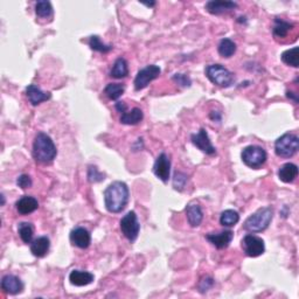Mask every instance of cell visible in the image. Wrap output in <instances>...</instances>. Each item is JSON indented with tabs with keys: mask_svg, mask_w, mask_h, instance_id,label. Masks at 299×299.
Here are the masks:
<instances>
[{
	"mask_svg": "<svg viewBox=\"0 0 299 299\" xmlns=\"http://www.w3.org/2000/svg\"><path fill=\"white\" fill-rule=\"evenodd\" d=\"M129 187L125 182L114 181L104 191V203L107 212L121 213L129 202Z\"/></svg>",
	"mask_w": 299,
	"mask_h": 299,
	"instance_id": "1",
	"label": "cell"
},
{
	"mask_svg": "<svg viewBox=\"0 0 299 299\" xmlns=\"http://www.w3.org/2000/svg\"><path fill=\"white\" fill-rule=\"evenodd\" d=\"M58 154L53 139L45 132H39L33 143V157L41 164H50Z\"/></svg>",
	"mask_w": 299,
	"mask_h": 299,
	"instance_id": "2",
	"label": "cell"
},
{
	"mask_svg": "<svg viewBox=\"0 0 299 299\" xmlns=\"http://www.w3.org/2000/svg\"><path fill=\"white\" fill-rule=\"evenodd\" d=\"M274 210L271 207H263L247 219L243 228L250 233H261L268 228L273 221Z\"/></svg>",
	"mask_w": 299,
	"mask_h": 299,
	"instance_id": "3",
	"label": "cell"
},
{
	"mask_svg": "<svg viewBox=\"0 0 299 299\" xmlns=\"http://www.w3.org/2000/svg\"><path fill=\"white\" fill-rule=\"evenodd\" d=\"M206 76L215 86L228 88L235 82L234 74L222 65H209L205 69Z\"/></svg>",
	"mask_w": 299,
	"mask_h": 299,
	"instance_id": "4",
	"label": "cell"
},
{
	"mask_svg": "<svg viewBox=\"0 0 299 299\" xmlns=\"http://www.w3.org/2000/svg\"><path fill=\"white\" fill-rule=\"evenodd\" d=\"M299 149V138L294 133H284L275 143V152L278 157L291 158Z\"/></svg>",
	"mask_w": 299,
	"mask_h": 299,
	"instance_id": "5",
	"label": "cell"
},
{
	"mask_svg": "<svg viewBox=\"0 0 299 299\" xmlns=\"http://www.w3.org/2000/svg\"><path fill=\"white\" fill-rule=\"evenodd\" d=\"M241 157L242 161L248 167H251V169H260L262 165L265 164L268 155H266V152L262 147L250 145L247 146L246 149H243Z\"/></svg>",
	"mask_w": 299,
	"mask_h": 299,
	"instance_id": "6",
	"label": "cell"
},
{
	"mask_svg": "<svg viewBox=\"0 0 299 299\" xmlns=\"http://www.w3.org/2000/svg\"><path fill=\"white\" fill-rule=\"evenodd\" d=\"M121 230L122 234L130 242H134L137 240L139 230H141V225H139L137 215H135L134 212H129L122 218Z\"/></svg>",
	"mask_w": 299,
	"mask_h": 299,
	"instance_id": "7",
	"label": "cell"
},
{
	"mask_svg": "<svg viewBox=\"0 0 299 299\" xmlns=\"http://www.w3.org/2000/svg\"><path fill=\"white\" fill-rule=\"evenodd\" d=\"M161 73V69L155 65L146 66L138 71L137 76L134 78V89L142 90L150 85L153 79L159 77Z\"/></svg>",
	"mask_w": 299,
	"mask_h": 299,
	"instance_id": "8",
	"label": "cell"
},
{
	"mask_svg": "<svg viewBox=\"0 0 299 299\" xmlns=\"http://www.w3.org/2000/svg\"><path fill=\"white\" fill-rule=\"evenodd\" d=\"M242 248L247 256L258 257L264 253L265 246H264V241H263L261 237L248 234L243 237Z\"/></svg>",
	"mask_w": 299,
	"mask_h": 299,
	"instance_id": "9",
	"label": "cell"
},
{
	"mask_svg": "<svg viewBox=\"0 0 299 299\" xmlns=\"http://www.w3.org/2000/svg\"><path fill=\"white\" fill-rule=\"evenodd\" d=\"M153 172L162 182H167L171 175V160L166 153H160L155 159Z\"/></svg>",
	"mask_w": 299,
	"mask_h": 299,
	"instance_id": "10",
	"label": "cell"
},
{
	"mask_svg": "<svg viewBox=\"0 0 299 299\" xmlns=\"http://www.w3.org/2000/svg\"><path fill=\"white\" fill-rule=\"evenodd\" d=\"M192 143L194 144V146H197L199 150H201L202 152H205L206 154H215L216 153V150H215V147L213 146L212 142H210V139L208 137V133H207L206 129H200L198 133L192 134Z\"/></svg>",
	"mask_w": 299,
	"mask_h": 299,
	"instance_id": "11",
	"label": "cell"
},
{
	"mask_svg": "<svg viewBox=\"0 0 299 299\" xmlns=\"http://www.w3.org/2000/svg\"><path fill=\"white\" fill-rule=\"evenodd\" d=\"M70 242L79 249H87L91 243V235L83 227H76L70 232Z\"/></svg>",
	"mask_w": 299,
	"mask_h": 299,
	"instance_id": "12",
	"label": "cell"
},
{
	"mask_svg": "<svg viewBox=\"0 0 299 299\" xmlns=\"http://www.w3.org/2000/svg\"><path fill=\"white\" fill-rule=\"evenodd\" d=\"M234 237V233L232 230H225V232H221V233H212V234H208L206 235V238L215 247V248L218 249H225L227 248L230 244V242H232Z\"/></svg>",
	"mask_w": 299,
	"mask_h": 299,
	"instance_id": "13",
	"label": "cell"
},
{
	"mask_svg": "<svg viewBox=\"0 0 299 299\" xmlns=\"http://www.w3.org/2000/svg\"><path fill=\"white\" fill-rule=\"evenodd\" d=\"M2 289L9 294H18L22 292L23 283L14 275H6L2 280Z\"/></svg>",
	"mask_w": 299,
	"mask_h": 299,
	"instance_id": "14",
	"label": "cell"
},
{
	"mask_svg": "<svg viewBox=\"0 0 299 299\" xmlns=\"http://www.w3.org/2000/svg\"><path fill=\"white\" fill-rule=\"evenodd\" d=\"M237 4L234 2H225V0H212L206 4L205 9L209 12L210 14H222L226 12H230L236 9Z\"/></svg>",
	"mask_w": 299,
	"mask_h": 299,
	"instance_id": "15",
	"label": "cell"
},
{
	"mask_svg": "<svg viewBox=\"0 0 299 299\" xmlns=\"http://www.w3.org/2000/svg\"><path fill=\"white\" fill-rule=\"evenodd\" d=\"M15 208L18 213L21 215H29L35 212L39 208V202L35 198L30 197V195H23L19 200L15 202Z\"/></svg>",
	"mask_w": 299,
	"mask_h": 299,
	"instance_id": "16",
	"label": "cell"
},
{
	"mask_svg": "<svg viewBox=\"0 0 299 299\" xmlns=\"http://www.w3.org/2000/svg\"><path fill=\"white\" fill-rule=\"evenodd\" d=\"M26 95L29 101L33 105H39L40 103L48 101L51 97L49 93H45V91H42L39 87L34 85H31L26 88Z\"/></svg>",
	"mask_w": 299,
	"mask_h": 299,
	"instance_id": "17",
	"label": "cell"
},
{
	"mask_svg": "<svg viewBox=\"0 0 299 299\" xmlns=\"http://www.w3.org/2000/svg\"><path fill=\"white\" fill-rule=\"evenodd\" d=\"M50 248V241L47 236H40L31 243V253L35 257H45Z\"/></svg>",
	"mask_w": 299,
	"mask_h": 299,
	"instance_id": "18",
	"label": "cell"
},
{
	"mask_svg": "<svg viewBox=\"0 0 299 299\" xmlns=\"http://www.w3.org/2000/svg\"><path fill=\"white\" fill-rule=\"evenodd\" d=\"M94 275L82 270H73L69 275V281L75 286L89 285L94 281Z\"/></svg>",
	"mask_w": 299,
	"mask_h": 299,
	"instance_id": "19",
	"label": "cell"
},
{
	"mask_svg": "<svg viewBox=\"0 0 299 299\" xmlns=\"http://www.w3.org/2000/svg\"><path fill=\"white\" fill-rule=\"evenodd\" d=\"M186 215L187 220H188L189 225L192 227H198L201 225L203 220V213L201 207L198 203H189V205H187Z\"/></svg>",
	"mask_w": 299,
	"mask_h": 299,
	"instance_id": "20",
	"label": "cell"
},
{
	"mask_svg": "<svg viewBox=\"0 0 299 299\" xmlns=\"http://www.w3.org/2000/svg\"><path fill=\"white\" fill-rule=\"evenodd\" d=\"M298 175V167L297 165L292 164V162H286L283 166H281L280 171H278V177L281 180L285 183H290L296 180Z\"/></svg>",
	"mask_w": 299,
	"mask_h": 299,
	"instance_id": "21",
	"label": "cell"
},
{
	"mask_svg": "<svg viewBox=\"0 0 299 299\" xmlns=\"http://www.w3.org/2000/svg\"><path fill=\"white\" fill-rule=\"evenodd\" d=\"M144 118V114L139 107H133L129 113H123L121 116V123L126 125H135L141 123Z\"/></svg>",
	"mask_w": 299,
	"mask_h": 299,
	"instance_id": "22",
	"label": "cell"
},
{
	"mask_svg": "<svg viewBox=\"0 0 299 299\" xmlns=\"http://www.w3.org/2000/svg\"><path fill=\"white\" fill-rule=\"evenodd\" d=\"M127 75H129V67H127L126 60L123 58L117 59L110 71V76L115 78H124Z\"/></svg>",
	"mask_w": 299,
	"mask_h": 299,
	"instance_id": "23",
	"label": "cell"
},
{
	"mask_svg": "<svg viewBox=\"0 0 299 299\" xmlns=\"http://www.w3.org/2000/svg\"><path fill=\"white\" fill-rule=\"evenodd\" d=\"M293 25L291 22L285 21V20L280 19V18H276L275 19V25H274V35L275 38H285L286 35L289 34V32L292 30Z\"/></svg>",
	"mask_w": 299,
	"mask_h": 299,
	"instance_id": "24",
	"label": "cell"
},
{
	"mask_svg": "<svg viewBox=\"0 0 299 299\" xmlns=\"http://www.w3.org/2000/svg\"><path fill=\"white\" fill-rule=\"evenodd\" d=\"M219 54L223 58H230L233 57L236 51V43H235L232 39H222L218 47Z\"/></svg>",
	"mask_w": 299,
	"mask_h": 299,
	"instance_id": "25",
	"label": "cell"
},
{
	"mask_svg": "<svg viewBox=\"0 0 299 299\" xmlns=\"http://www.w3.org/2000/svg\"><path fill=\"white\" fill-rule=\"evenodd\" d=\"M18 233L23 243H32L34 235V227L30 222H21L18 226Z\"/></svg>",
	"mask_w": 299,
	"mask_h": 299,
	"instance_id": "26",
	"label": "cell"
},
{
	"mask_svg": "<svg viewBox=\"0 0 299 299\" xmlns=\"http://www.w3.org/2000/svg\"><path fill=\"white\" fill-rule=\"evenodd\" d=\"M281 59L285 65L297 68L299 66V48L298 47H293V48L285 50L282 54Z\"/></svg>",
	"mask_w": 299,
	"mask_h": 299,
	"instance_id": "27",
	"label": "cell"
},
{
	"mask_svg": "<svg viewBox=\"0 0 299 299\" xmlns=\"http://www.w3.org/2000/svg\"><path fill=\"white\" fill-rule=\"evenodd\" d=\"M240 221V215L234 209H227L222 212L220 218V223L223 227H233Z\"/></svg>",
	"mask_w": 299,
	"mask_h": 299,
	"instance_id": "28",
	"label": "cell"
},
{
	"mask_svg": "<svg viewBox=\"0 0 299 299\" xmlns=\"http://www.w3.org/2000/svg\"><path fill=\"white\" fill-rule=\"evenodd\" d=\"M125 87L121 85V83H109L105 87L104 89V94L107 97L113 101H117V99L122 96L123 93H124Z\"/></svg>",
	"mask_w": 299,
	"mask_h": 299,
	"instance_id": "29",
	"label": "cell"
},
{
	"mask_svg": "<svg viewBox=\"0 0 299 299\" xmlns=\"http://www.w3.org/2000/svg\"><path fill=\"white\" fill-rule=\"evenodd\" d=\"M35 13L39 18H49L53 14V7L49 2L42 0L35 4Z\"/></svg>",
	"mask_w": 299,
	"mask_h": 299,
	"instance_id": "30",
	"label": "cell"
},
{
	"mask_svg": "<svg viewBox=\"0 0 299 299\" xmlns=\"http://www.w3.org/2000/svg\"><path fill=\"white\" fill-rule=\"evenodd\" d=\"M89 46L93 50L101 51V53H107V51L113 50V46L104 45V43L102 42V40L99 39V37H97V35H93V37H90Z\"/></svg>",
	"mask_w": 299,
	"mask_h": 299,
	"instance_id": "31",
	"label": "cell"
},
{
	"mask_svg": "<svg viewBox=\"0 0 299 299\" xmlns=\"http://www.w3.org/2000/svg\"><path fill=\"white\" fill-rule=\"evenodd\" d=\"M188 180V177L185 173L182 172H175L173 175V187L174 189L179 191V192H181V191L185 188L186 186V182Z\"/></svg>",
	"mask_w": 299,
	"mask_h": 299,
	"instance_id": "32",
	"label": "cell"
},
{
	"mask_svg": "<svg viewBox=\"0 0 299 299\" xmlns=\"http://www.w3.org/2000/svg\"><path fill=\"white\" fill-rule=\"evenodd\" d=\"M105 179V175L102 172H99L96 166H89L88 170V180L90 182H101Z\"/></svg>",
	"mask_w": 299,
	"mask_h": 299,
	"instance_id": "33",
	"label": "cell"
},
{
	"mask_svg": "<svg viewBox=\"0 0 299 299\" xmlns=\"http://www.w3.org/2000/svg\"><path fill=\"white\" fill-rule=\"evenodd\" d=\"M173 81L177 82L178 85H180L181 87H191V85H192L191 78L185 74H174Z\"/></svg>",
	"mask_w": 299,
	"mask_h": 299,
	"instance_id": "34",
	"label": "cell"
},
{
	"mask_svg": "<svg viewBox=\"0 0 299 299\" xmlns=\"http://www.w3.org/2000/svg\"><path fill=\"white\" fill-rule=\"evenodd\" d=\"M17 185L19 187H21L22 189H26V188H30L32 186V179L30 175L27 174H21L20 177L17 179Z\"/></svg>",
	"mask_w": 299,
	"mask_h": 299,
	"instance_id": "35",
	"label": "cell"
},
{
	"mask_svg": "<svg viewBox=\"0 0 299 299\" xmlns=\"http://www.w3.org/2000/svg\"><path fill=\"white\" fill-rule=\"evenodd\" d=\"M213 285H214V281L212 280V278H210V277L203 278V280L200 282V284H199V290H200V292L205 293L210 288H212Z\"/></svg>",
	"mask_w": 299,
	"mask_h": 299,
	"instance_id": "36",
	"label": "cell"
},
{
	"mask_svg": "<svg viewBox=\"0 0 299 299\" xmlns=\"http://www.w3.org/2000/svg\"><path fill=\"white\" fill-rule=\"evenodd\" d=\"M116 109L119 111V113H125L126 111V104L124 102H117L116 103Z\"/></svg>",
	"mask_w": 299,
	"mask_h": 299,
	"instance_id": "37",
	"label": "cell"
},
{
	"mask_svg": "<svg viewBox=\"0 0 299 299\" xmlns=\"http://www.w3.org/2000/svg\"><path fill=\"white\" fill-rule=\"evenodd\" d=\"M286 96H288V98H290V99H293V102L296 103H298V95L297 94H294V93H292V91H288V93H286Z\"/></svg>",
	"mask_w": 299,
	"mask_h": 299,
	"instance_id": "38",
	"label": "cell"
},
{
	"mask_svg": "<svg viewBox=\"0 0 299 299\" xmlns=\"http://www.w3.org/2000/svg\"><path fill=\"white\" fill-rule=\"evenodd\" d=\"M216 115H218V114H215V111H213V113L210 114V118L214 119V121H215V118H216ZM218 121H219V122L221 121V116H219V117H218Z\"/></svg>",
	"mask_w": 299,
	"mask_h": 299,
	"instance_id": "39",
	"label": "cell"
}]
</instances>
